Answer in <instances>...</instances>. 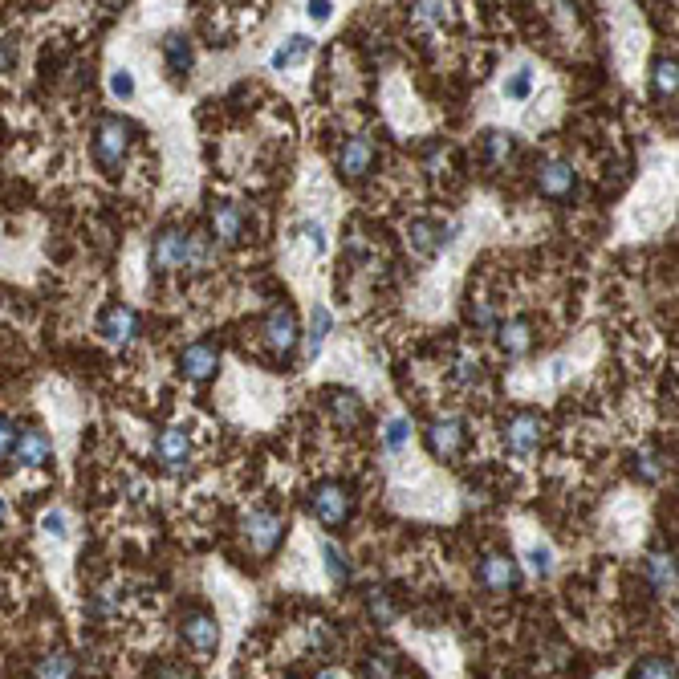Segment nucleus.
Here are the masks:
<instances>
[{
    "mask_svg": "<svg viewBox=\"0 0 679 679\" xmlns=\"http://www.w3.org/2000/svg\"><path fill=\"white\" fill-rule=\"evenodd\" d=\"M212 236L204 232H188L179 224L159 228V236L151 240V265L159 273H175V269H188V273H208L212 269Z\"/></svg>",
    "mask_w": 679,
    "mask_h": 679,
    "instance_id": "f257e3e1",
    "label": "nucleus"
},
{
    "mask_svg": "<svg viewBox=\"0 0 679 679\" xmlns=\"http://www.w3.org/2000/svg\"><path fill=\"white\" fill-rule=\"evenodd\" d=\"M135 143H139V127H135L131 118H122V114H102L98 127H94L90 151H94V163H98L106 175H118Z\"/></svg>",
    "mask_w": 679,
    "mask_h": 679,
    "instance_id": "f03ea898",
    "label": "nucleus"
},
{
    "mask_svg": "<svg viewBox=\"0 0 679 679\" xmlns=\"http://www.w3.org/2000/svg\"><path fill=\"white\" fill-rule=\"evenodd\" d=\"M305 505H310V513L326 525V529H338L346 525V517L354 513V488L346 480H318L310 488V497H305Z\"/></svg>",
    "mask_w": 679,
    "mask_h": 679,
    "instance_id": "7ed1b4c3",
    "label": "nucleus"
},
{
    "mask_svg": "<svg viewBox=\"0 0 679 679\" xmlns=\"http://www.w3.org/2000/svg\"><path fill=\"white\" fill-rule=\"evenodd\" d=\"M179 639L196 655H212L220 647V623L208 606H183L179 610Z\"/></svg>",
    "mask_w": 679,
    "mask_h": 679,
    "instance_id": "20e7f679",
    "label": "nucleus"
},
{
    "mask_svg": "<svg viewBox=\"0 0 679 679\" xmlns=\"http://www.w3.org/2000/svg\"><path fill=\"white\" fill-rule=\"evenodd\" d=\"M281 537H285V513L253 509L249 517H244V541H249V549L257 553V558H273V549L281 545Z\"/></svg>",
    "mask_w": 679,
    "mask_h": 679,
    "instance_id": "39448f33",
    "label": "nucleus"
},
{
    "mask_svg": "<svg viewBox=\"0 0 679 679\" xmlns=\"http://www.w3.org/2000/svg\"><path fill=\"white\" fill-rule=\"evenodd\" d=\"M139 330H143V322H139V314L131 310V305H106V310L98 314V338L106 342V346H114V350H127L135 338H139Z\"/></svg>",
    "mask_w": 679,
    "mask_h": 679,
    "instance_id": "423d86ee",
    "label": "nucleus"
},
{
    "mask_svg": "<svg viewBox=\"0 0 679 679\" xmlns=\"http://www.w3.org/2000/svg\"><path fill=\"white\" fill-rule=\"evenodd\" d=\"M476 586L488 594H509L521 586V566L509 558V553H484L476 562Z\"/></svg>",
    "mask_w": 679,
    "mask_h": 679,
    "instance_id": "0eeeda50",
    "label": "nucleus"
},
{
    "mask_svg": "<svg viewBox=\"0 0 679 679\" xmlns=\"http://www.w3.org/2000/svg\"><path fill=\"white\" fill-rule=\"evenodd\" d=\"M261 334H265V342H269V350H273V354H281V358H293V354H297L301 326H297V314L289 310V305H277V310H269V314H265Z\"/></svg>",
    "mask_w": 679,
    "mask_h": 679,
    "instance_id": "6e6552de",
    "label": "nucleus"
},
{
    "mask_svg": "<svg viewBox=\"0 0 679 679\" xmlns=\"http://www.w3.org/2000/svg\"><path fill=\"white\" fill-rule=\"evenodd\" d=\"M407 236H411V249L419 257H440L452 244V236H456V224L452 220H436V216H419V220H411Z\"/></svg>",
    "mask_w": 679,
    "mask_h": 679,
    "instance_id": "1a4fd4ad",
    "label": "nucleus"
},
{
    "mask_svg": "<svg viewBox=\"0 0 679 679\" xmlns=\"http://www.w3.org/2000/svg\"><path fill=\"white\" fill-rule=\"evenodd\" d=\"M155 460L167 476H183L192 468V440L183 427H163L159 440H155Z\"/></svg>",
    "mask_w": 679,
    "mask_h": 679,
    "instance_id": "9d476101",
    "label": "nucleus"
},
{
    "mask_svg": "<svg viewBox=\"0 0 679 679\" xmlns=\"http://www.w3.org/2000/svg\"><path fill=\"white\" fill-rule=\"evenodd\" d=\"M541 440H545V415H537V411H517V415L509 419L505 444H509L513 456H533V452L541 448Z\"/></svg>",
    "mask_w": 679,
    "mask_h": 679,
    "instance_id": "9b49d317",
    "label": "nucleus"
},
{
    "mask_svg": "<svg viewBox=\"0 0 679 679\" xmlns=\"http://www.w3.org/2000/svg\"><path fill=\"white\" fill-rule=\"evenodd\" d=\"M216 366H220V346L200 338V342H188L179 350V375L192 379V383H208L216 379Z\"/></svg>",
    "mask_w": 679,
    "mask_h": 679,
    "instance_id": "f8f14e48",
    "label": "nucleus"
},
{
    "mask_svg": "<svg viewBox=\"0 0 679 679\" xmlns=\"http://www.w3.org/2000/svg\"><path fill=\"white\" fill-rule=\"evenodd\" d=\"M537 192L549 200H574L578 192V171L566 159H545L537 167Z\"/></svg>",
    "mask_w": 679,
    "mask_h": 679,
    "instance_id": "ddd939ff",
    "label": "nucleus"
},
{
    "mask_svg": "<svg viewBox=\"0 0 679 679\" xmlns=\"http://www.w3.org/2000/svg\"><path fill=\"white\" fill-rule=\"evenodd\" d=\"M208 228H212V240L216 244H240L244 232H249V220H244V212L232 204V200H212L208 208Z\"/></svg>",
    "mask_w": 679,
    "mask_h": 679,
    "instance_id": "4468645a",
    "label": "nucleus"
},
{
    "mask_svg": "<svg viewBox=\"0 0 679 679\" xmlns=\"http://www.w3.org/2000/svg\"><path fill=\"white\" fill-rule=\"evenodd\" d=\"M643 578H647L655 598H671L675 594V549L655 545L647 553V562H643Z\"/></svg>",
    "mask_w": 679,
    "mask_h": 679,
    "instance_id": "2eb2a0df",
    "label": "nucleus"
},
{
    "mask_svg": "<svg viewBox=\"0 0 679 679\" xmlns=\"http://www.w3.org/2000/svg\"><path fill=\"white\" fill-rule=\"evenodd\" d=\"M370 167H375V143H370V139L354 135V139H346V143L338 147V171H342V179L358 183V179L370 175Z\"/></svg>",
    "mask_w": 679,
    "mask_h": 679,
    "instance_id": "dca6fc26",
    "label": "nucleus"
},
{
    "mask_svg": "<svg viewBox=\"0 0 679 679\" xmlns=\"http://www.w3.org/2000/svg\"><path fill=\"white\" fill-rule=\"evenodd\" d=\"M464 440H468V431H464V419H456V415L436 419L427 427V448L436 456H444V460H456L464 452Z\"/></svg>",
    "mask_w": 679,
    "mask_h": 679,
    "instance_id": "f3484780",
    "label": "nucleus"
},
{
    "mask_svg": "<svg viewBox=\"0 0 679 679\" xmlns=\"http://www.w3.org/2000/svg\"><path fill=\"white\" fill-rule=\"evenodd\" d=\"M13 464H21V468H45L49 460H53V440L45 436L41 427H21V436H17V448H13V456H9Z\"/></svg>",
    "mask_w": 679,
    "mask_h": 679,
    "instance_id": "a211bd4d",
    "label": "nucleus"
},
{
    "mask_svg": "<svg viewBox=\"0 0 679 679\" xmlns=\"http://www.w3.org/2000/svg\"><path fill=\"white\" fill-rule=\"evenodd\" d=\"M480 155H484V163H488L492 171H505V167L521 155V143H517V135H509V131H488L484 143H480Z\"/></svg>",
    "mask_w": 679,
    "mask_h": 679,
    "instance_id": "6ab92c4d",
    "label": "nucleus"
},
{
    "mask_svg": "<svg viewBox=\"0 0 679 679\" xmlns=\"http://www.w3.org/2000/svg\"><path fill=\"white\" fill-rule=\"evenodd\" d=\"M497 342L509 358H525L533 350V322L529 318H509L497 326Z\"/></svg>",
    "mask_w": 679,
    "mask_h": 679,
    "instance_id": "aec40b11",
    "label": "nucleus"
},
{
    "mask_svg": "<svg viewBox=\"0 0 679 679\" xmlns=\"http://www.w3.org/2000/svg\"><path fill=\"white\" fill-rule=\"evenodd\" d=\"M163 66H167L171 78H188V74H192L196 49H192V41L183 37V33H171V37L163 41Z\"/></svg>",
    "mask_w": 679,
    "mask_h": 679,
    "instance_id": "412c9836",
    "label": "nucleus"
},
{
    "mask_svg": "<svg viewBox=\"0 0 679 679\" xmlns=\"http://www.w3.org/2000/svg\"><path fill=\"white\" fill-rule=\"evenodd\" d=\"M631 476L643 480V484H659L667 476V456L651 444H643L639 452H631Z\"/></svg>",
    "mask_w": 679,
    "mask_h": 679,
    "instance_id": "4be33fe9",
    "label": "nucleus"
},
{
    "mask_svg": "<svg viewBox=\"0 0 679 679\" xmlns=\"http://www.w3.org/2000/svg\"><path fill=\"white\" fill-rule=\"evenodd\" d=\"M651 90H655L659 102H675V90H679V61H675L671 53L655 57V66H651Z\"/></svg>",
    "mask_w": 679,
    "mask_h": 679,
    "instance_id": "5701e85b",
    "label": "nucleus"
},
{
    "mask_svg": "<svg viewBox=\"0 0 679 679\" xmlns=\"http://www.w3.org/2000/svg\"><path fill=\"white\" fill-rule=\"evenodd\" d=\"M33 679H78V659L70 651H49L37 659Z\"/></svg>",
    "mask_w": 679,
    "mask_h": 679,
    "instance_id": "b1692460",
    "label": "nucleus"
},
{
    "mask_svg": "<svg viewBox=\"0 0 679 679\" xmlns=\"http://www.w3.org/2000/svg\"><path fill=\"white\" fill-rule=\"evenodd\" d=\"M330 330H334V314L326 310V305H314V314H310V330H305V354L318 358V354H322V346H326V338H330Z\"/></svg>",
    "mask_w": 679,
    "mask_h": 679,
    "instance_id": "393cba45",
    "label": "nucleus"
},
{
    "mask_svg": "<svg viewBox=\"0 0 679 679\" xmlns=\"http://www.w3.org/2000/svg\"><path fill=\"white\" fill-rule=\"evenodd\" d=\"M314 53V37H301V33H293L273 57H269V66L273 70H293L297 66V61H305V57H310Z\"/></svg>",
    "mask_w": 679,
    "mask_h": 679,
    "instance_id": "a878e982",
    "label": "nucleus"
},
{
    "mask_svg": "<svg viewBox=\"0 0 679 679\" xmlns=\"http://www.w3.org/2000/svg\"><path fill=\"white\" fill-rule=\"evenodd\" d=\"M326 407H330L334 419L346 423V427H358V423H362V399H358L354 391H326Z\"/></svg>",
    "mask_w": 679,
    "mask_h": 679,
    "instance_id": "bb28decb",
    "label": "nucleus"
},
{
    "mask_svg": "<svg viewBox=\"0 0 679 679\" xmlns=\"http://www.w3.org/2000/svg\"><path fill=\"white\" fill-rule=\"evenodd\" d=\"M395 614H399V610H395V598H391L387 590H370V594H366V619L375 623V627H391Z\"/></svg>",
    "mask_w": 679,
    "mask_h": 679,
    "instance_id": "cd10ccee",
    "label": "nucleus"
},
{
    "mask_svg": "<svg viewBox=\"0 0 679 679\" xmlns=\"http://www.w3.org/2000/svg\"><path fill=\"white\" fill-rule=\"evenodd\" d=\"M322 562H326V574H330V582L334 586H346L350 578H354V570H350V558L334 545V541H322Z\"/></svg>",
    "mask_w": 679,
    "mask_h": 679,
    "instance_id": "c85d7f7f",
    "label": "nucleus"
},
{
    "mask_svg": "<svg viewBox=\"0 0 679 679\" xmlns=\"http://www.w3.org/2000/svg\"><path fill=\"white\" fill-rule=\"evenodd\" d=\"M411 17H415L419 25L444 29V25H452V5H440V0H423V5H415V9H411Z\"/></svg>",
    "mask_w": 679,
    "mask_h": 679,
    "instance_id": "c756f323",
    "label": "nucleus"
},
{
    "mask_svg": "<svg viewBox=\"0 0 679 679\" xmlns=\"http://www.w3.org/2000/svg\"><path fill=\"white\" fill-rule=\"evenodd\" d=\"M631 679H675V659H667V655H647V659H639V667L631 671Z\"/></svg>",
    "mask_w": 679,
    "mask_h": 679,
    "instance_id": "7c9ffc66",
    "label": "nucleus"
},
{
    "mask_svg": "<svg viewBox=\"0 0 679 679\" xmlns=\"http://www.w3.org/2000/svg\"><path fill=\"white\" fill-rule=\"evenodd\" d=\"M452 379H456L460 387H480V383H484V362H480V358H472V354L456 358V366H452Z\"/></svg>",
    "mask_w": 679,
    "mask_h": 679,
    "instance_id": "2f4dec72",
    "label": "nucleus"
},
{
    "mask_svg": "<svg viewBox=\"0 0 679 679\" xmlns=\"http://www.w3.org/2000/svg\"><path fill=\"white\" fill-rule=\"evenodd\" d=\"M533 82H537V74H533L529 66H521L517 74L505 78V98H509V102H525V98L533 94Z\"/></svg>",
    "mask_w": 679,
    "mask_h": 679,
    "instance_id": "473e14b6",
    "label": "nucleus"
},
{
    "mask_svg": "<svg viewBox=\"0 0 679 679\" xmlns=\"http://www.w3.org/2000/svg\"><path fill=\"white\" fill-rule=\"evenodd\" d=\"M407 440H411V423H407V419H391L387 431H383V448H387V452H403Z\"/></svg>",
    "mask_w": 679,
    "mask_h": 679,
    "instance_id": "72a5a7b5",
    "label": "nucleus"
},
{
    "mask_svg": "<svg viewBox=\"0 0 679 679\" xmlns=\"http://www.w3.org/2000/svg\"><path fill=\"white\" fill-rule=\"evenodd\" d=\"M395 671V655L391 651H370L366 655V679H391Z\"/></svg>",
    "mask_w": 679,
    "mask_h": 679,
    "instance_id": "f704fd0d",
    "label": "nucleus"
},
{
    "mask_svg": "<svg viewBox=\"0 0 679 679\" xmlns=\"http://www.w3.org/2000/svg\"><path fill=\"white\" fill-rule=\"evenodd\" d=\"M17 436H21V423H17L13 415H0V460H9V456H13Z\"/></svg>",
    "mask_w": 679,
    "mask_h": 679,
    "instance_id": "c9c22d12",
    "label": "nucleus"
},
{
    "mask_svg": "<svg viewBox=\"0 0 679 679\" xmlns=\"http://www.w3.org/2000/svg\"><path fill=\"white\" fill-rule=\"evenodd\" d=\"M525 562H529V570H533L537 578H549V574H553V549H549V545H533V549L525 553Z\"/></svg>",
    "mask_w": 679,
    "mask_h": 679,
    "instance_id": "e433bc0d",
    "label": "nucleus"
},
{
    "mask_svg": "<svg viewBox=\"0 0 679 679\" xmlns=\"http://www.w3.org/2000/svg\"><path fill=\"white\" fill-rule=\"evenodd\" d=\"M41 529H45L49 537H57V541H61V537L70 533V517H66V509H49V513L41 517Z\"/></svg>",
    "mask_w": 679,
    "mask_h": 679,
    "instance_id": "4c0bfd02",
    "label": "nucleus"
},
{
    "mask_svg": "<svg viewBox=\"0 0 679 679\" xmlns=\"http://www.w3.org/2000/svg\"><path fill=\"white\" fill-rule=\"evenodd\" d=\"M110 94L122 98V102L135 98V78H131V70H114V74H110Z\"/></svg>",
    "mask_w": 679,
    "mask_h": 679,
    "instance_id": "58836bf2",
    "label": "nucleus"
},
{
    "mask_svg": "<svg viewBox=\"0 0 679 679\" xmlns=\"http://www.w3.org/2000/svg\"><path fill=\"white\" fill-rule=\"evenodd\" d=\"M151 679H192V671H183V667L171 663V659H159V663L151 667Z\"/></svg>",
    "mask_w": 679,
    "mask_h": 679,
    "instance_id": "ea45409f",
    "label": "nucleus"
},
{
    "mask_svg": "<svg viewBox=\"0 0 679 679\" xmlns=\"http://www.w3.org/2000/svg\"><path fill=\"white\" fill-rule=\"evenodd\" d=\"M468 322H472V326H480V330H492V326H497V318H492V310H488L484 301H480V305H476V301L468 305Z\"/></svg>",
    "mask_w": 679,
    "mask_h": 679,
    "instance_id": "a19ab883",
    "label": "nucleus"
},
{
    "mask_svg": "<svg viewBox=\"0 0 679 679\" xmlns=\"http://www.w3.org/2000/svg\"><path fill=\"white\" fill-rule=\"evenodd\" d=\"M305 13H310V21H330L334 5H330V0H314V5H305Z\"/></svg>",
    "mask_w": 679,
    "mask_h": 679,
    "instance_id": "79ce46f5",
    "label": "nucleus"
},
{
    "mask_svg": "<svg viewBox=\"0 0 679 679\" xmlns=\"http://www.w3.org/2000/svg\"><path fill=\"white\" fill-rule=\"evenodd\" d=\"M305 232H310V240H314V253H326V232H322V224H305Z\"/></svg>",
    "mask_w": 679,
    "mask_h": 679,
    "instance_id": "37998d69",
    "label": "nucleus"
},
{
    "mask_svg": "<svg viewBox=\"0 0 679 679\" xmlns=\"http://www.w3.org/2000/svg\"><path fill=\"white\" fill-rule=\"evenodd\" d=\"M13 66H17L13 45H9V41H0V70H13Z\"/></svg>",
    "mask_w": 679,
    "mask_h": 679,
    "instance_id": "c03bdc74",
    "label": "nucleus"
},
{
    "mask_svg": "<svg viewBox=\"0 0 679 679\" xmlns=\"http://www.w3.org/2000/svg\"><path fill=\"white\" fill-rule=\"evenodd\" d=\"M5 521H9V509H5V497H0V529H5Z\"/></svg>",
    "mask_w": 679,
    "mask_h": 679,
    "instance_id": "a18cd8bd",
    "label": "nucleus"
},
{
    "mask_svg": "<svg viewBox=\"0 0 679 679\" xmlns=\"http://www.w3.org/2000/svg\"><path fill=\"white\" fill-rule=\"evenodd\" d=\"M318 679H342V675H338V671H322Z\"/></svg>",
    "mask_w": 679,
    "mask_h": 679,
    "instance_id": "49530a36",
    "label": "nucleus"
},
{
    "mask_svg": "<svg viewBox=\"0 0 679 679\" xmlns=\"http://www.w3.org/2000/svg\"><path fill=\"white\" fill-rule=\"evenodd\" d=\"M281 679H293V675H281Z\"/></svg>",
    "mask_w": 679,
    "mask_h": 679,
    "instance_id": "de8ad7c7",
    "label": "nucleus"
}]
</instances>
